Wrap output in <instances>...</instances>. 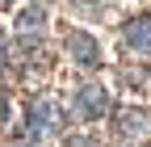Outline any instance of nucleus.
Here are the masks:
<instances>
[{"instance_id": "1", "label": "nucleus", "mask_w": 151, "mask_h": 147, "mask_svg": "<svg viewBox=\"0 0 151 147\" xmlns=\"http://www.w3.org/2000/svg\"><path fill=\"white\" fill-rule=\"evenodd\" d=\"M63 50H67L80 67H97V63H101V42L92 38L88 30H71L67 38H63Z\"/></svg>"}, {"instance_id": "2", "label": "nucleus", "mask_w": 151, "mask_h": 147, "mask_svg": "<svg viewBox=\"0 0 151 147\" xmlns=\"http://www.w3.org/2000/svg\"><path fill=\"white\" fill-rule=\"evenodd\" d=\"M55 126H59L55 105H50V101H34V105H29V126H25V135H29V139H46V135H55Z\"/></svg>"}, {"instance_id": "3", "label": "nucleus", "mask_w": 151, "mask_h": 147, "mask_svg": "<svg viewBox=\"0 0 151 147\" xmlns=\"http://www.w3.org/2000/svg\"><path fill=\"white\" fill-rule=\"evenodd\" d=\"M113 122H118V135H122V139H143V135H151V109H122Z\"/></svg>"}, {"instance_id": "4", "label": "nucleus", "mask_w": 151, "mask_h": 147, "mask_svg": "<svg viewBox=\"0 0 151 147\" xmlns=\"http://www.w3.org/2000/svg\"><path fill=\"white\" fill-rule=\"evenodd\" d=\"M80 114H84V118H101V114H109V88H101V84H84V88H80Z\"/></svg>"}, {"instance_id": "5", "label": "nucleus", "mask_w": 151, "mask_h": 147, "mask_svg": "<svg viewBox=\"0 0 151 147\" xmlns=\"http://www.w3.org/2000/svg\"><path fill=\"white\" fill-rule=\"evenodd\" d=\"M126 42L134 46V50H143V55H151V17L143 13V17H134V21H126Z\"/></svg>"}, {"instance_id": "6", "label": "nucleus", "mask_w": 151, "mask_h": 147, "mask_svg": "<svg viewBox=\"0 0 151 147\" xmlns=\"http://www.w3.org/2000/svg\"><path fill=\"white\" fill-rule=\"evenodd\" d=\"M42 21H46V13H42V9H25L17 25H21V34H42Z\"/></svg>"}, {"instance_id": "7", "label": "nucleus", "mask_w": 151, "mask_h": 147, "mask_svg": "<svg viewBox=\"0 0 151 147\" xmlns=\"http://www.w3.org/2000/svg\"><path fill=\"white\" fill-rule=\"evenodd\" d=\"M4 118H9V93L0 88V122H4Z\"/></svg>"}, {"instance_id": "8", "label": "nucleus", "mask_w": 151, "mask_h": 147, "mask_svg": "<svg viewBox=\"0 0 151 147\" xmlns=\"http://www.w3.org/2000/svg\"><path fill=\"white\" fill-rule=\"evenodd\" d=\"M67 147H97L92 139H67Z\"/></svg>"}, {"instance_id": "9", "label": "nucleus", "mask_w": 151, "mask_h": 147, "mask_svg": "<svg viewBox=\"0 0 151 147\" xmlns=\"http://www.w3.org/2000/svg\"><path fill=\"white\" fill-rule=\"evenodd\" d=\"M9 147H25V143H9Z\"/></svg>"}]
</instances>
